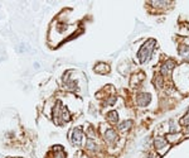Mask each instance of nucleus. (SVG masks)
Wrapping results in <instances>:
<instances>
[{"label":"nucleus","instance_id":"f257e3e1","mask_svg":"<svg viewBox=\"0 0 189 158\" xmlns=\"http://www.w3.org/2000/svg\"><path fill=\"white\" fill-rule=\"evenodd\" d=\"M155 46H156L155 39L146 41V42L141 46V48L139 49V52H137V58H139V61H140V63H145L150 58L151 55H153V52H154V49H155Z\"/></svg>","mask_w":189,"mask_h":158},{"label":"nucleus","instance_id":"f03ea898","mask_svg":"<svg viewBox=\"0 0 189 158\" xmlns=\"http://www.w3.org/2000/svg\"><path fill=\"white\" fill-rule=\"evenodd\" d=\"M175 66H176V63H175L174 59H168V61L164 62L163 66L160 67V74H162V76L170 75V72L175 68Z\"/></svg>","mask_w":189,"mask_h":158},{"label":"nucleus","instance_id":"7ed1b4c3","mask_svg":"<svg viewBox=\"0 0 189 158\" xmlns=\"http://www.w3.org/2000/svg\"><path fill=\"white\" fill-rule=\"evenodd\" d=\"M150 100H151V96H150V94H147V93H140L136 97L137 105L141 106V107H145V106L149 105Z\"/></svg>","mask_w":189,"mask_h":158},{"label":"nucleus","instance_id":"20e7f679","mask_svg":"<svg viewBox=\"0 0 189 158\" xmlns=\"http://www.w3.org/2000/svg\"><path fill=\"white\" fill-rule=\"evenodd\" d=\"M81 139H82V130L78 128L73 129V133H72V143L73 144H80L81 143Z\"/></svg>","mask_w":189,"mask_h":158},{"label":"nucleus","instance_id":"39448f33","mask_svg":"<svg viewBox=\"0 0 189 158\" xmlns=\"http://www.w3.org/2000/svg\"><path fill=\"white\" fill-rule=\"evenodd\" d=\"M106 140L109 144H113L116 140H117V134H116V132L113 130V129H109V130L106 132Z\"/></svg>","mask_w":189,"mask_h":158},{"label":"nucleus","instance_id":"423d86ee","mask_svg":"<svg viewBox=\"0 0 189 158\" xmlns=\"http://www.w3.org/2000/svg\"><path fill=\"white\" fill-rule=\"evenodd\" d=\"M166 145H168V142H166V139L163 138V137H158V138H155V140H154V147H155L156 149H162V148L166 147Z\"/></svg>","mask_w":189,"mask_h":158},{"label":"nucleus","instance_id":"0eeeda50","mask_svg":"<svg viewBox=\"0 0 189 158\" xmlns=\"http://www.w3.org/2000/svg\"><path fill=\"white\" fill-rule=\"evenodd\" d=\"M178 51H179V55H180L183 58H185L187 61H189V47L187 44H180Z\"/></svg>","mask_w":189,"mask_h":158},{"label":"nucleus","instance_id":"6e6552de","mask_svg":"<svg viewBox=\"0 0 189 158\" xmlns=\"http://www.w3.org/2000/svg\"><path fill=\"white\" fill-rule=\"evenodd\" d=\"M132 125V120H124V122L119 123V130H127Z\"/></svg>","mask_w":189,"mask_h":158},{"label":"nucleus","instance_id":"1a4fd4ad","mask_svg":"<svg viewBox=\"0 0 189 158\" xmlns=\"http://www.w3.org/2000/svg\"><path fill=\"white\" fill-rule=\"evenodd\" d=\"M107 119H109L111 123L119 122V114H117V111H115V110L109 111V113H107Z\"/></svg>","mask_w":189,"mask_h":158},{"label":"nucleus","instance_id":"9d476101","mask_svg":"<svg viewBox=\"0 0 189 158\" xmlns=\"http://www.w3.org/2000/svg\"><path fill=\"white\" fill-rule=\"evenodd\" d=\"M154 84L156 85V87H162V86H163V78H162V75H160V76H156L155 80H154Z\"/></svg>","mask_w":189,"mask_h":158},{"label":"nucleus","instance_id":"9b49d317","mask_svg":"<svg viewBox=\"0 0 189 158\" xmlns=\"http://www.w3.org/2000/svg\"><path fill=\"white\" fill-rule=\"evenodd\" d=\"M178 132V128H176V125L174 124V122L173 120H170V128H169V133H172V134H174V133Z\"/></svg>","mask_w":189,"mask_h":158},{"label":"nucleus","instance_id":"f8f14e48","mask_svg":"<svg viewBox=\"0 0 189 158\" xmlns=\"http://www.w3.org/2000/svg\"><path fill=\"white\" fill-rule=\"evenodd\" d=\"M87 148L91 151H96V143L90 139V140H87Z\"/></svg>","mask_w":189,"mask_h":158},{"label":"nucleus","instance_id":"ddd939ff","mask_svg":"<svg viewBox=\"0 0 189 158\" xmlns=\"http://www.w3.org/2000/svg\"><path fill=\"white\" fill-rule=\"evenodd\" d=\"M115 103H116V96H111V99L107 100V104H109V105H113Z\"/></svg>","mask_w":189,"mask_h":158},{"label":"nucleus","instance_id":"4468645a","mask_svg":"<svg viewBox=\"0 0 189 158\" xmlns=\"http://www.w3.org/2000/svg\"><path fill=\"white\" fill-rule=\"evenodd\" d=\"M185 132H187V133H189V124L187 125V129H185Z\"/></svg>","mask_w":189,"mask_h":158}]
</instances>
